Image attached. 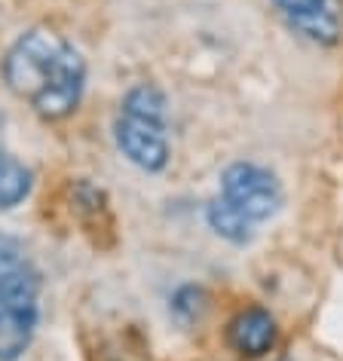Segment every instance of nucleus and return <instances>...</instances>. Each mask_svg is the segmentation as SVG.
I'll return each mask as SVG.
<instances>
[{
  "mask_svg": "<svg viewBox=\"0 0 343 361\" xmlns=\"http://www.w3.org/2000/svg\"><path fill=\"white\" fill-rule=\"evenodd\" d=\"M276 6L288 16V22L294 19H303V16H313L319 10H328V0H276Z\"/></svg>",
  "mask_w": 343,
  "mask_h": 361,
  "instance_id": "ddd939ff",
  "label": "nucleus"
},
{
  "mask_svg": "<svg viewBox=\"0 0 343 361\" xmlns=\"http://www.w3.org/2000/svg\"><path fill=\"white\" fill-rule=\"evenodd\" d=\"M25 264H28V257H25L22 242L6 236V233H0V276L13 273V269H19Z\"/></svg>",
  "mask_w": 343,
  "mask_h": 361,
  "instance_id": "f8f14e48",
  "label": "nucleus"
},
{
  "mask_svg": "<svg viewBox=\"0 0 343 361\" xmlns=\"http://www.w3.org/2000/svg\"><path fill=\"white\" fill-rule=\"evenodd\" d=\"M205 221H209V227L218 233L221 239L233 242V245H246V242L251 239V227H255V224H251L233 202L224 200V196H218V200L209 202V209H205Z\"/></svg>",
  "mask_w": 343,
  "mask_h": 361,
  "instance_id": "0eeeda50",
  "label": "nucleus"
},
{
  "mask_svg": "<svg viewBox=\"0 0 343 361\" xmlns=\"http://www.w3.org/2000/svg\"><path fill=\"white\" fill-rule=\"evenodd\" d=\"M31 184H34L31 169L25 166V162H19L16 157L0 153V212L16 209L19 202L28 200Z\"/></svg>",
  "mask_w": 343,
  "mask_h": 361,
  "instance_id": "1a4fd4ad",
  "label": "nucleus"
},
{
  "mask_svg": "<svg viewBox=\"0 0 343 361\" xmlns=\"http://www.w3.org/2000/svg\"><path fill=\"white\" fill-rule=\"evenodd\" d=\"M291 25L303 37H310L313 43H322V47H334V43L340 40V19L331 6L313 13V16H303V19H294Z\"/></svg>",
  "mask_w": 343,
  "mask_h": 361,
  "instance_id": "9d476101",
  "label": "nucleus"
},
{
  "mask_svg": "<svg viewBox=\"0 0 343 361\" xmlns=\"http://www.w3.org/2000/svg\"><path fill=\"white\" fill-rule=\"evenodd\" d=\"M83 89H86V61L71 43H65V49H61L49 80L43 83L40 92L31 98V107L43 120H65L68 114L77 111L80 98H83Z\"/></svg>",
  "mask_w": 343,
  "mask_h": 361,
  "instance_id": "7ed1b4c3",
  "label": "nucleus"
},
{
  "mask_svg": "<svg viewBox=\"0 0 343 361\" xmlns=\"http://www.w3.org/2000/svg\"><path fill=\"white\" fill-rule=\"evenodd\" d=\"M40 310H6L0 306V361H19L28 352L37 331Z\"/></svg>",
  "mask_w": 343,
  "mask_h": 361,
  "instance_id": "423d86ee",
  "label": "nucleus"
},
{
  "mask_svg": "<svg viewBox=\"0 0 343 361\" xmlns=\"http://www.w3.org/2000/svg\"><path fill=\"white\" fill-rule=\"evenodd\" d=\"M61 49H65V40H61L56 31H47V28L25 31L4 59L6 86H10L16 95H22L31 102V98L43 89V83L49 80Z\"/></svg>",
  "mask_w": 343,
  "mask_h": 361,
  "instance_id": "f257e3e1",
  "label": "nucleus"
},
{
  "mask_svg": "<svg viewBox=\"0 0 343 361\" xmlns=\"http://www.w3.org/2000/svg\"><path fill=\"white\" fill-rule=\"evenodd\" d=\"M227 343L246 358H260L276 343V322L260 306H248L227 324Z\"/></svg>",
  "mask_w": 343,
  "mask_h": 361,
  "instance_id": "39448f33",
  "label": "nucleus"
},
{
  "mask_svg": "<svg viewBox=\"0 0 343 361\" xmlns=\"http://www.w3.org/2000/svg\"><path fill=\"white\" fill-rule=\"evenodd\" d=\"M221 196L233 202L251 224L267 221L282 205V187L276 175L255 162H233L221 175Z\"/></svg>",
  "mask_w": 343,
  "mask_h": 361,
  "instance_id": "f03ea898",
  "label": "nucleus"
},
{
  "mask_svg": "<svg viewBox=\"0 0 343 361\" xmlns=\"http://www.w3.org/2000/svg\"><path fill=\"white\" fill-rule=\"evenodd\" d=\"M114 141H116V150L141 171H162L169 166L172 150L162 126L132 120V116L120 114L114 120Z\"/></svg>",
  "mask_w": 343,
  "mask_h": 361,
  "instance_id": "20e7f679",
  "label": "nucleus"
},
{
  "mask_svg": "<svg viewBox=\"0 0 343 361\" xmlns=\"http://www.w3.org/2000/svg\"><path fill=\"white\" fill-rule=\"evenodd\" d=\"M166 114H169L166 95L150 83H141L123 95V116L144 120V123H153V126H162V129H166Z\"/></svg>",
  "mask_w": 343,
  "mask_h": 361,
  "instance_id": "6e6552de",
  "label": "nucleus"
},
{
  "mask_svg": "<svg viewBox=\"0 0 343 361\" xmlns=\"http://www.w3.org/2000/svg\"><path fill=\"white\" fill-rule=\"evenodd\" d=\"M203 310H205V291L200 285H184L172 297V315L181 324L196 322L203 315Z\"/></svg>",
  "mask_w": 343,
  "mask_h": 361,
  "instance_id": "9b49d317",
  "label": "nucleus"
}]
</instances>
